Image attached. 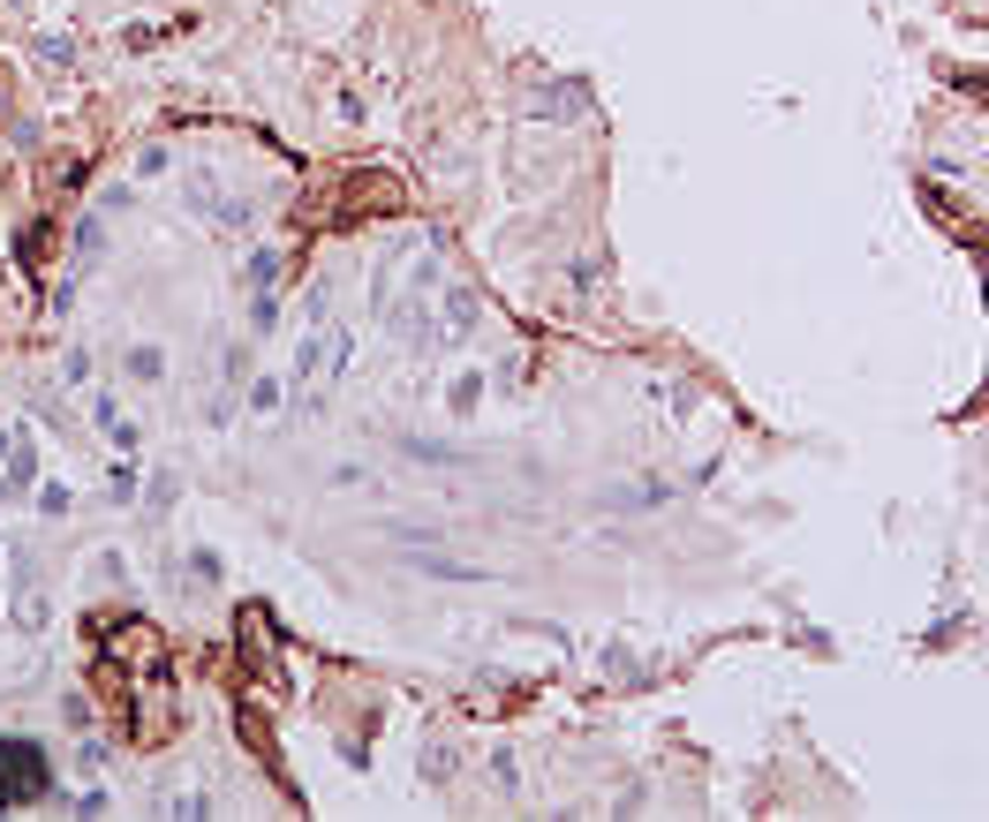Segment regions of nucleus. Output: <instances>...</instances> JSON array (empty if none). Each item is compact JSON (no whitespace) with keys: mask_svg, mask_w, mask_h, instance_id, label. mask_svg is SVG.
<instances>
[{"mask_svg":"<svg viewBox=\"0 0 989 822\" xmlns=\"http://www.w3.org/2000/svg\"><path fill=\"white\" fill-rule=\"evenodd\" d=\"M477 400H484V370H461L454 393H446V408H454V415H477Z\"/></svg>","mask_w":989,"mask_h":822,"instance_id":"nucleus-6","label":"nucleus"},{"mask_svg":"<svg viewBox=\"0 0 989 822\" xmlns=\"http://www.w3.org/2000/svg\"><path fill=\"white\" fill-rule=\"evenodd\" d=\"M53 793V762L38 740H0V808H30Z\"/></svg>","mask_w":989,"mask_h":822,"instance_id":"nucleus-1","label":"nucleus"},{"mask_svg":"<svg viewBox=\"0 0 989 822\" xmlns=\"http://www.w3.org/2000/svg\"><path fill=\"white\" fill-rule=\"evenodd\" d=\"M250 408H257V415H280V408H288V377H257V385H250Z\"/></svg>","mask_w":989,"mask_h":822,"instance_id":"nucleus-7","label":"nucleus"},{"mask_svg":"<svg viewBox=\"0 0 989 822\" xmlns=\"http://www.w3.org/2000/svg\"><path fill=\"white\" fill-rule=\"evenodd\" d=\"M68 505H76V498L61 491V484H46V491H38V513H46V521H61V513H68Z\"/></svg>","mask_w":989,"mask_h":822,"instance_id":"nucleus-13","label":"nucleus"},{"mask_svg":"<svg viewBox=\"0 0 989 822\" xmlns=\"http://www.w3.org/2000/svg\"><path fill=\"white\" fill-rule=\"evenodd\" d=\"M8 453H15V446H8V431H0V461H8Z\"/></svg>","mask_w":989,"mask_h":822,"instance_id":"nucleus-17","label":"nucleus"},{"mask_svg":"<svg viewBox=\"0 0 989 822\" xmlns=\"http://www.w3.org/2000/svg\"><path fill=\"white\" fill-rule=\"evenodd\" d=\"M477 325H484V295H477V287H461V280H454V287H439V339H454V347H461V339H477Z\"/></svg>","mask_w":989,"mask_h":822,"instance_id":"nucleus-2","label":"nucleus"},{"mask_svg":"<svg viewBox=\"0 0 989 822\" xmlns=\"http://www.w3.org/2000/svg\"><path fill=\"white\" fill-rule=\"evenodd\" d=\"M174 498H181V484H174V476H152V484H144V513H166Z\"/></svg>","mask_w":989,"mask_h":822,"instance_id":"nucleus-11","label":"nucleus"},{"mask_svg":"<svg viewBox=\"0 0 989 822\" xmlns=\"http://www.w3.org/2000/svg\"><path fill=\"white\" fill-rule=\"evenodd\" d=\"M30 476H38V453L23 446V453H15V468H8V491H0V498H23V491H30Z\"/></svg>","mask_w":989,"mask_h":822,"instance_id":"nucleus-10","label":"nucleus"},{"mask_svg":"<svg viewBox=\"0 0 989 822\" xmlns=\"http://www.w3.org/2000/svg\"><path fill=\"white\" fill-rule=\"evenodd\" d=\"M280 272H288V257H280V249H257V257L242 265V295H280Z\"/></svg>","mask_w":989,"mask_h":822,"instance_id":"nucleus-5","label":"nucleus"},{"mask_svg":"<svg viewBox=\"0 0 989 822\" xmlns=\"http://www.w3.org/2000/svg\"><path fill=\"white\" fill-rule=\"evenodd\" d=\"M219 574H227L219 551H189V581H196V589H219Z\"/></svg>","mask_w":989,"mask_h":822,"instance_id":"nucleus-9","label":"nucleus"},{"mask_svg":"<svg viewBox=\"0 0 989 822\" xmlns=\"http://www.w3.org/2000/svg\"><path fill=\"white\" fill-rule=\"evenodd\" d=\"M137 174H144V181H152V174H166V144H144V152H137Z\"/></svg>","mask_w":989,"mask_h":822,"instance_id":"nucleus-16","label":"nucleus"},{"mask_svg":"<svg viewBox=\"0 0 989 822\" xmlns=\"http://www.w3.org/2000/svg\"><path fill=\"white\" fill-rule=\"evenodd\" d=\"M38 53H46V61H53V68H68V61H76V46H68V38H61V30H38Z\"/></svg>","mask_w":989,"mask_h":822,"instance_id":"nucleus-12","label":"nucleus"},{"mask_svg":"<svg viewBox=\"0 0 989 822\" xmlns=\"http://www.w3.org/2000/svg\"><path fill=\"white\" fill-rule=\"evenodd\" d=\"M408 566H416V574H431V581H492L484 566H469V558H446V551H431V543H408Z\"/></svg>","mask_w":989,"mask_h":822,"instance_id":"nucleus-4","label":"nucleus"},{"mask_svg":"<svg viewBox=\"0 0 989 822\" xmlns=\"http://www.w3.org/2000/svg\"><path fill=\"white\" fill-rule=\"evenodd\" d=\"M589 114V84H544L529 99V121H582Z\"/></svg>","mask_w":989,"mask_h":822,"instance_id":"nucleus-3","label":"nucleus"},{"mask_svg":"<svg viewBox=\"0 0 989 822\" xmlns=\"http://www.w3.org/2000/svg\"><path fill=\"white\" fill-rule=\"evenodd\" d=\"M106 498H122V505H129V498H137V468H114V476H106Z\"/></svg>","mask_w":989,"mask_h":822,"instance_id":"nucleus-15","label":"nucleus"},{"mask_svg":"<svg viewBox=\"0 0 989 822\" xmlns=\"http://www.w3.org/2000/svg\"><path fill=\"white\" fill-rule=\"evenodd\" d=\"M129 377H137V385L166 377V355H160V347H129Z\"/></svg>","mask_w":989,"mask_h":822,"instance_id":"nucleus-8","label":"nucleus"},{"mask_svg":"<svg viewBox=\"0 0 989 822\" xmlns=\"http://www.w3.org/2000/svg\"><path fill=\"white\" fill-rule=\"evenodd\" d=\"M91 423H99V431H114V423H122V408H114V393H91Z\"/></svg>","mask_w":989,"mask_h":822,"instance_id":"nucleus-14","label":"nucleus"}]
</instances>
